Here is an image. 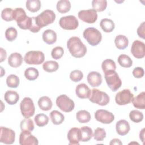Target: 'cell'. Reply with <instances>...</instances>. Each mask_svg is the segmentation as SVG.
<instances>
[{
	"mask_svg": "<svg viewBox=\"0 0 145 145\" xmlns=\"http://www.w3.org/2000/svg\"><path fill=\"white\" fill-rule=\"evenodd\" d=\"M39 75L37 69L35 67H28L24 71V76L29 80H34L36 79Z\"/></svg>",
	"mask_w": 145,
	"mask_h": 145,
	"instance_id": "37",
	"label": "cell"
},
{
	"mask_svg": "<svg viewBox=\"0 0 145 145\" xmlns=\"http://www.w3.org/2000/svg\"><path fill=\"white\" fill-rule=\"evenodd\" d=\"M17 36V30L14 27H9L5 31L6 39L9 41H14L16 39Z\"/></svg>",
	"mask_w": 145,
	"mask_h": 145,
	"instance_id": "42",
	"label": "cell"
},
{
	"mask_svg": "<svg viewBox=\"0 0 145 145\" xmlns=\"http://www.w3.org/2000/svg\"><path fill=\"white\" fill-rule=\"evenodd\" d=\"M133 94L131 92L130 89H125L118 92L115 97V101L117 104L119 105H124L129 104L133 98Z\"/></svg>",
	"mask_w": 145,
	"mask_h": 145,
	"instance_id": "10",
	"label": "cell"
},
{
	"mask_svg": "<svg viewBox=\"0 0 145 145\" xmlns=\"http://www.w3.org/2000/svg\"><path fill=\"white\" fill-rule=\"evenodd\" d=\"M92 6L96 12H101L106 9L107 1L106 0H93L92 1Z\"/></svg>",
	"mask_w": 145,
	"mask_h": 145,
	"instance_id": "35",
	"label": "cell"
},
{
	"mask_svg": "<svg viewBox=\"0 0 145 145\" xmlns=\"http://www.w3.org/2000/svg\"><path fill=\"white\" fill-rule=\"evenodd\" d=\"M100 25L101 29L105 32H110L114 29V23L113 20L109 19H103L100 23Z\"/></svg>",
	"mask_w": 145,
	"mask_h": 145,
	"instance_id": "26",
	"label": "cell"
},
{
	"mask_svg": "<svg viewBox=\"0 0 145 145\" xmlns=\"http://www.w3.org/2000/svg\"><path fill=\"white\" fill-rule=\"evenodd\" d=\"M60 27L66 30L76 29L79 25L77 18L73 15H68L62 17L59 21Z\"/></svg>",
	"mask_w": 145,
	"mask_h": 145,
	"instance_id": "9",
	"label": "cell"
},
{
	"mask_svg": "<svg viewBox=\"0 0 145 145\" xmlns=\"http://www.w3.org/2000/svg\"><path fill=\"white\" fill-rule=\"evenodd\" d=\"M57 11L60 13H66L71 9V3L67 0H61L58 1L56 5Z\"/></svg>",
	"mask_w": 145,
	"mask_h": 145,
	"instance_id": "28",
	"label": "cell"
},
{
	"mask_svg": "<svg viewBox=\"0 0 145 145\" xmlns=\"http://www.w3.org/2000/svg\"><path fill=\"white\" fill-rule=\"evenodd\" d=\"M102 70L104 72L108 71L109 70H116V65L114 61L110 59H106L104 60L101 65Z\"/></svg>",
	"mask_w": 145,
	"mask_h": 145,
	"instance_id": "40",
	"label": "cell"
},
{
	"mask_svg": "<svg viewBox=\"0 0 145 145\" xmlns=\"http://www.w3.org/2000/svg\"><path fill=\"white\" fill-rule=\"evenodd\" d=\"M95 119L104 124H109L112 123L114 120V116L111 112L104 109H99L95 113Z\"/></svg>",
	"mask_w": 145,
	"mask_h": 145,
	"instance_id": "13",
	"label": "cell"
},
{
	"mask_svg": "<svg viewBox=\"0 0 145 145\" xmlns=\"http://www.w3.org/2000/svg\"><path fill=\"white\" fill-rule=\"evenodd\" d=\"M20 126L22 131H27L29 132L32 131L35 127L33 121L29 118L23 119L20 122Z\"/></svg>",
	"mask_w": 145,
	"mask_h": 145,
	"instance_id": "34",
	"label": "cell"
},
{
	"mask_svg": "<svg viewBox=\"0 0 145 145\" xmlns=\"http://www.w3.org/2000/svg\"><path fill=\"white\" fill-rule=\"evenodd\" d=\"M119 65L125 68H129L133 65V61L131 58L126 54H121L117 59Z\"/></svg>",
	"mask_w": 145,
	"mask_h": 145,
	"instance_id": "32",
	"label": "cell"
},
{
	"mask_svg": "<svg viewBox=\"0 0 145 145\" xmlns=\"http://www.w3.org/2000/svg\"><path fill=\"white\" fill-rule=\"evenodd\" d=\"M87 82L92 87H99L102 83L101 75L97 71H91L87 75Z\"/></svg>",
	"mask_w": 145,
	"mask_h": 145,
	"instance_id": "17",
	"label": "cell"
},
{
	"mask_svg": "<svg viewBox=\"0 0 145 145\" xmlns=\"http://www.w3.org/2000/svg\"><path fill=\"white\" fill-rule=\"evenodd\" d=\"M76 96L80 99L89 98L91 94V91L89 88L84 83L78 84L75 88Z\"/></svg>",
	"mask_w": 145,
	"mask_h": 145,
	"instance_id": "18",
	"label": "cell"
},
{
	"mask_svg": "<svg viewBox=\"0 0 145 145\" xmlns=\"http://www.w3.org/2000/svg\"><path fill=\"white\" fill-rule=\"evenodd\" d=\"M132 103L133 106L137 109H144L145 108V93L144 91L133 98Z\"/></svg>",
	"mask_w": 145,
	"mask_h": 145,
	"instance_id": "21",
	"label": "cell"
},
{
	"mask_svg": "<svg viewBox=\"0 0 145 145\" xmlns=\"http://www.w3.org/2000/svg\"><path fill=\"white\" fill-rule=\"evenodd\" d=\"M38 105L41 110L44 111H48L51 109L53 103L51 99L49 97L42 96L39 99Z\"/></svg>",
	"mask_w": 145,
	"mask_h": 145,
	"instance_id": "24",
	"label": "cell"
},
{
	"mask_svg": "<svg viewBox=\"0 0 145 145\" xmlns=\"http://www.w3.org/2000/svg\"><path fill=\"white\" fill-rule=\"evenodd\" d=\"M15 133L11 129L1 127L0 142L6 144H11L15 142Z\"/></svg>",
	"mask_w": 145,
	"mask_h": 145,
	"instance_id": "12",
	"label": "cell"
},
{
	"mask_svg": "<svg viewBox=\"0 0 145 145\" xmlns=\"http://www.w3.org/2000/svg\"><path fill=\"white\" fill-rule=\"evenodd\" d=\"M19 78L14 74H11L7 77L6 84L8 87L15 88L19 85Z\"/></svg>",
	"mask_w": 145,
	"mask_h": 145,
	"instance_id": "39",
	"label": "cell"
},
{
	"mask_svg": "<svg viewBox=\"0 0 145 145\" xmlns=\"http://www.w3.org/2000/svg\"><path fill=\"white\" fill-rule=\"evenodd\" d=\"M27 16L25 11L22 8H16L13 10L12 18L17 23L23 21Z\"/></svg>",
	"mask_w": 145,
	"mask_h": 145,
	"instance_id": "29",
	"label": "cell"
},
{
	"mask_svg": "<svg viewBox=\"0 0 145 145\" xmlns=\"http://www.w3.org/2000/svg\"><path fill=\"white\" fill-rule=\"evenodd\" d=\"M139 138L141 139L143 143H144V128H143L139 133Z\"/></svg>",
	"mask_w": 145,
	"mask_h": 145,
	"instance_id": "51",
	"label": "cell"
},
{
	"mask_svg": "<svg viewBox=\"0 0 145 145\" xmlns=\"http://www.w3.org/2000/svg\"><path fill=\"white\" fill-rule=\"evenodd\" d=\"M78 15L81 20L87 23H93L97 19V12L93 9L80 10Z\"/></svg>",
	"mask_w": 145,
	"mask_h": 145,
	"instance_id": "11",
	"label": "cell"
},
{
	"mask_svg": "<svg viewBox=\"0 0 145 145\" xmlns=\"http://www.w3.org/2000/svg\"><path fill=\"white\" fill-rule=\"evenodd\" d=\"M42 68L46 72H52L58 69L59 65L54 61H48L43 63Z\"/></svg>",
	"mask_w": 145,
	"mask_h": 145,
	"instance_id": "36",
	"label": "cell"
},
{
	"mask_svg": "<svg viewBox=\"0 0 145 145\" xmlns=\"http://www.w3.org/2000/svg\"><path fill=\"white\" fill-rule=\"evenodd\" d=\"M76 118L79 122L82 123H87L91 120L90 113L85 110H81L78 111L76 114Z\"/></svg>",
	"mask_w": 145,
	"mask_h": 145,
	"instance_id": "30",
	"label": "cell"
},
{
	"mask_svg": "<svg viewBox=\"0 0 145 145\" xmlns=\"http://www.w3.org/2000/svg\"><path fill=\"white\" fill-rule=\"evenodd\" d=\"M93 137L97 141H103L106 137V132L104 129L97 127L95 129Z\"/></svg>",
	"mask_w": 145,
	"mask_h": 145,
	"instance_id": "43",
	"label": "cell"
},
{
	"mask_svg": "<svg viewBox=\"0 0 145 145\" xmlns=\"http://www.w3.org/2000/svg\"><path fill=\"white\" fill-rule=\"evenodd\" d=\"M42 39L47 44L52 45L56 42L57 34L53 30L46 29L43 32Z\"/></svg>",
	"mask_w": 145,
	"mask_h": 145,
	"instance_id": "22",
	"label": "cell"
},
{
	"mask_svg": "<svg viewBox=\"0 0 145 145\" xmlns=\"http://www.w3.org/2000/svg\"><path fill=\"white\" fill-rule=\"evenodd\" d=\"M55 19L56 14L53 11L45 10L36 17H35V21L37 26L41 29L53 23Z\"/></svg>",
	"mask_w": 145,
	"mask_h": 145,
	"instance_id": "2",
	"label": "cell"
},
{
	"mask_svg": "<svg viewBox=\"0 0 145 145\" xmlns=\"http://www.w3.org/2000/svg\"><path fill=\"white\" fill-rule=\"evenodd\" d=\"M5 100L10 105L15 104L19 99V94L14 91L8 90L6 91L4 96Z\"/></svg>",
	"mask_w": 145,
	"mask_h": 145,
	"instance_id": "23",
	"label": "cell"
},
{
	"mask_svg": "<svg viewBox=\"0 0 145 145\" xmlns=\"http://www.w3.org/2000/svg\"><path fill=\"white\" fill-rule=\"evenodd\" d=\"M109 97L104 92L98 89H92L89 97V101L101 106L107 105L109 102Z\"/></svg>",
	"mask_w": 145,
	"mask_h": 145,
	"instance_id": "5",
	"label": "cell"
},
{
	"mask_svg": "<svg viewBox=\"0 0 145 145\" xmlns=\"http://www.w3.org/2000/svg\"><path fill=\"white\" fill-rule=\"evenodd\" d=\"M83 78V72L79 70H75L71 72L70 74V79L74 82H78L80 81Z\"/></svg>",
	"mask_w": 145,
	"mask_h": 145,
	"instance_id": "45",
	"label": "cell"
},
{
	"mask_svg": "<svg viewBox=\"0 0 145 145\" xmlns=\"http://www.w3.org/2000/svg\"><path fill=\"white\" fill-rule=\"evenodd\" d=\"M106 84L112 91H116L122 85V81L114 70H109L104 72Z\"/></svg>",
	"mask_w": 145,
	"mask_h": 145,
	"instance_id": "4",
	"label": "cell"
},
{
	"mask_svg": "<svg viewBox=\"0 0 145 145\" xmlns=\"http://www.w3.org/2000/svg\"><path fill=\"white\" fill-rule=\"evenodd\" d=\"M41 2L39 0H28L26 2V8L31 12H35L41 8Z\"/></svg>",
	"mask_w": 145,
	"mask_h": 145,
	"instance_id": "33",
	"label": "cell"
},
{
	"mask_svg": "<svg viewBox=\"0 0 145 145\" xmlns=\"http://www.w3.org/2000/svg\"><path fill=\"white\" fill-rule=\"evenodd\" d=\"M13 10L11 8H4L1 12V18L3 20L9 22L13 20L12 18Z\"/></svg>",
	"mask_w": 145,
	"mask_h": 145,
	"instance_id": "44",
	"label": "cell"
},
{
	"mask_svg": "<svg viewBox=\"0 0 145 145\" xmlns=\"http://www.w3.org/2000/svg\"><path fill=\"white\" fill-rule=\"evenodd\" d=\"M131 53L136 58H143L145 56L144 43L138 40H135L131 47Z\"/></svg>",
	"mask_w": 145,
	"mask_h": 145,
	"instance_id": "14",
	"label": "cell"
},
{
	"mask_svg": "<svg viewBox=\"0 0 145 145\" xmlns=\"http://www.w3.org/2000/svg\"><path fill=\"white\" fill-rule=\"evenodd\" d=\"M110 144H122V143L118 139H113L109 143Z\"/></svg>",
	"mask_w": 145,
	"mask_h": 145,
	"instance_id": "50",
	"label": "cell"
},
{
	"mask_svg": "<svg viewBox=\"0 0 145 145\" xmlns=\"http://www.w3.org/2000/svg\"><path fill=\"white\" fill-rule=\"evenodd\" d=\"M114 44L117 48L123 50L127 47L129 45V40L125 36L120 35L116 37L114 39Z\"/></svg>",
	"mask_w": 145,
	"mask_h": 145,
	"instance_id": "25",
	"label": "cell"
},
{
	"mask_svg": "<svg viewBox=\"0 0 145 145\" xmlns=\"http://www.w3.org/2000/svg\"><path fill=\"white\" fill-rule=\"evenodd\" d=\"M57 106L63 112H70L75 106L74 102L66 95H61L56 99Z\"/></svg>",
	"mask_w": 145,
	"mask_h": 145,
	"instance_id": "8",
	"label": "cell"
},
{
	"mask_svg": "<svg viewBox=\"0 0 145 145\" xmlns=\"http://www.w3.org/2000/svg\"><path fill=\"white\" fill-rule=\"evenodd\" d=\"M138 35L143 39L145 38V22H143L137 29Z\"/></svg>",
	"mask_w": 145,
	"mask_h": 145,
	"instance_id": "48",
	"label": "cell"
},
{
	"mask_svg": "<svg viewBox=\"0 0 145 145\" xmlns=\"http://www.w3.org/2000/svg\"><path fill=\"white\" fill-rule=\"evenodd\" d=\"M84 38L91 46L97 45L102 40L101 32L95 28L89 27L86 28L83 33Z\"/></svg>",
	"mask_w": 145,
	"mask_h": 145,
	"instance_id": "3",
	"label": "cell"
},
{
	"mask_svg": "<svg viewBox=\"0 0 145 145\" xmlns=\"http://www.w3.org/2000/svg\"><path fill=\"white\" fill-rule=\"evenodd\" d=\"M80 130L81 131V141H89L93 136L92 129L88 126H83Z\"/></svg>",
	"mask_w": 145,
	"mask_h": 145,
	"instance_id": "31",
	"label": "cell"
},
{
	"mask_svg": "<svg viewBox=\"0 0 145 145\" xmlns=\"http://www.w3.org/2000/svg\"><path fill=\"white\" fill-rule=\"evenodd\" d=\"M67 47L70 54L75 58H81L87 53V48L78 37H72L67 42Z\"/></svg>",
	"mask_w": 145,
	"mask_h": 145,
	"instance_id": "1",
	"label": "cell"
},
{
	"mask_svg": "<svg viewBox=\"0 0 145 145\" xmlns=\"http://www.w3.org/2000/svg\"><path fill=\"white\" fill-rule=\"evenodd\" d=\"M23 62V57L19 53H13L11 54L8 58V65L14 68L19 67Z\"/></svg>",
	"mask_w": 145,
	"mask_h": 145,
	"instance_id": "20",
	"label": "cell"
},
{
	"mask_svg": "<svg viewBox=\"0 0 145 145\" xmlns=\"http://www.w3.org/2000/svg\"><path fill=\"white\" fill-rule=\"evenodd\" d=\"M0 51H1L0 62H3V61H5L6 59V57H7V53H6V50L3 48H0Z\"/></svg>",
	"mask_w": 145,
	"mask_h": 145,
	"instance_id": "49",
	"label": "cell"
},
{
	"mask_svg": "<svg viewBox=\"0 0 145 145\" xmlns=\"http://www.w3.org/2000/svg\"><path fill=\"white\" fill-rule=\"evenodd\" d=\"M22 114L25 118H29L35 114V108L32 100L29 97H24L20 104Z\"/></svg>",
	"mask_w": 145,
	"mask_h": 145,
	"instance_id": "7",
	"label": "cell"
},
{
	"mask_svg": "<svg viewBox=\"0 0 145 145\" xmlns=\"http://www.w3.org/2000/svg\"><path fill=\"white\" fill-rule=\"evenodd\" d=\"M144 74V69L140 67L134 68L133 71V75L136 78H141L143 76Z\"/></svg>",
	"mask_w": 145,
	"mask_h": 145,
	"instance_id": "47",
	"label": "cell"
},
{
	"mask_svg": "<svg viewBox=\"0 0 145 145\" xmlns=\"http://www.w3.org/2000/svg\"><path fill=\"white\" fill-rule=\"evenodd\" d=\"M49 116L52 123L54 125H60L65 120L63 114L58 110L52 111L50 113Z\"/></svg>",
	"mask_w": 145,
	"mask_h": 145,
	"instance_id": "27",
	"label": "cell"
},
{
	"mask_svg": "<svg viewBox=\"0 0 145 145\" xmlns=\"http://www.w3.org/2000/svg\"><path fill=\"white\" fill-rule=\"evenodd\" d=\"M34 120L37 126L39 127H42L48 123L49 118L46 114L40 113L37 114L35 117Z\"/></svg>",
	"mask_w": 145,
	"mask_h": 145,
	"instance_id": "38",
	"label": "cell"
},
{
	"mask_svg": "<svg viewBox=\"0 0 145 145\" xmlns=\"http://www.w3.org/2000/svg\"><path fill=\"white\" fill-rule=\"evenodd\" d=\"M19 144L20 145H37V139L27 131H22L19 136Z\"/></svg>",
	"mask_w": 145,
	"mask_h": 145,
	"instance_id": "15",
	"label": "cell"
},
{
	"mask_svg": "<svg viewBox=\"0 0 145 145\" xmlns=\"http://www.w3.org/2000/svg\"><path fill=\"white\" fill-rule=\"evenodd\" d=\"M67 139L69 144L77 145L81 141V131L78 127H72L68 131Z\"/></svg>",
	"mask_w": 145,
	"mask_h": 145,
	"instance_id": "16",
	"label": "cell"
},
{
	"mask_svg": "<svg viewBox=\"0 0 145 145\" xmlns=\"http://www.w3.org/2000/svg\"><path fill=\"white\" fill-rule=\"evenodd\" d=\"M63 49L61 46H56L52 49L51 55L53 58L58 59L63 56Z\"/></svg>",
	"mask_w": 145,
	"mask_h": 145,
	"instance_id": "46",
	"label": "cell"
},
{
	"mask_svg": "<svg viewBox=\"0 0 145 145\" xmlns=\"http://www.w3.org/2000/svg\"><path fill=\"white\" fill-rule=\"evenodd\" d=\"M24 60L28 65H40L44 62L45 56L41 51L31 50L25 53Z\"/></svg>",
	"mask_w": 145,
	"mask_h": 145,
	"instance_id": "6",
	"label": "cell"
},
{
	"mask_svg": "<svg viewBox=\"0 0 145 145\" xmlns=\"http://www.w3.org/2000/svg\"><path fill=\"white\" fill-rule=\"evenodd\" d=\"M130 119L134 122L139 123L143 119V113L138 110H133L129 113Z\"/></svg>",
	"mask_w": 145,
	"mask_h": 145,
	"instance_id": "41",
	"label": "cell"
},
{
	"mask_svg": "<svg viewBox=\"0 0 145 145\" xmlns=\"http://www.w3.org/2000/svg\"><path fill=\"white\" fill-rule=\"evenodd\" d=\"M116 131L120 135L123 136L126 135L130 131V127L129 122L125 120L118 121L116 125Z\"/></svg>",
	"mask_w": 145,
	"mask_h": 145,
	"instance_id": "19",
	"label": "cell"
}]
</instances>
